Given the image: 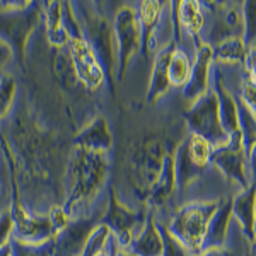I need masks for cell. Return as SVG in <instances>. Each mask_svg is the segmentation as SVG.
<instances>
[{
    "label": "cell",
    "instance_id": "17",
    "mask_svg": "<svg viewBox=\"0 0 256 256\" xmlns=\"http://www.w3.org/2000/svg\"><path fill=\"white\" fill-rule=\"evenodd\" d=\"M188 156H190V160H192L195 166H204V164L207 162L208 156H210V146L207 140H205V137H202V135H198V134H193L192 137H190Z\"/></svg>",
    "mask_w": 256,
    "mask_h": 256
},
{
    "label": "cell",
    "instance_id": "8",
    "mask_svg": "<svg viewBox=\"0 0 256 256\" xmlns=\"http://www.w3.org/2000/svg\"><path fill=\"white\" fill-rule=\"evenodd\" d=\"M144 217L140 214L130 212L125 205H122L116 195L114 186H110L108 205H106L104 216L101 218V224H104L110 229L111 236L114 238L116 244L123 250H128L132 241L135 239L137 226L142 224Z\"/></svg>",
    "mask_w": 256,
    "mask_h": 256
},
{
    "label": "cell",
    "instance_id": "16",
    "mask_svg": "<svg viewBox=\"0 0 256 256\" xmlns=\"http://www.w3.org/2000/svg\"><path fill=\"white\" fill-rule=\"evenodd\" d=\"M111 238L113 236H111L108 227L99 222V226L92 230V234H90L88 242H86V248H84V251H82V256H96L99 253H102V251H106Z\"/></svg>",
    "mask_w": 256,
    "mask_h": 256
},
{
    "label": "cell",
    "instance_id": "4",
    "mask_svg": "<svg viewBox=\"0 0 256 256\" xmlns=\"http://www.w3.org/2000/svg\"><path fill=\"white\" fill-rule=\"evenodd\" d=\"M14 7L0 9V41L7 44L19 64L24 65L26 48L31 34L43 20V7L36 2L12 4Z\"/></svg>",
    "mask_w": 256,
    "mask_h": 256
},
{
    "label": "cell",
    "instance_id": "5",
    "mask_svg": "<svg viewBox=\"0 0 256 256\" xmlns=\"http://www.w3.org/2000/svg\"><path fill=\"white\" fill-rule=\"evenodd\" d=\"M12 217H14V239L26 244H43L53 241L56 230L52 224L48 212L40 214L20 202L19 190L12 188Z\"/></svg>",
    "mask_w": 256,
    "mask_h": 256
},
{
    "label": "cell",
    "instance_id": "13",
    "mask_svg": "<svg viewBox=\"0 0 256 256\" xmlns=\"http://www.w3.org/2000/svg\"><path fill=\"white\" fill-rule=\"evenodd\" d=\"M178 19L190 34H198L204 28V16L196 2H181L178 7Z\"/></svg>",
    "mask_w": 256,
    "mask_h": 256
},
{
    "label": "cell",
    "instance_id": "18",
    "mask_svg": "<svg viewBox=\"0 0 256 256\" xmlns=\"http://www.w3.org/2000/svg\"><path fill=\"white\" fill-rule=\"evenodd\" d=\"M14 238V217L10 207L0 212V250L10 244Z\"/></svg>",
    "mask_w": 256,
    "mask_h": 256
},
{
    "label": "cell",
    "instance_id": "10",
    "mask_svg": "<svg viewBox=\"0 0 256 256\" xmlns=\"http://www.w3.org/2000/svg\"><path fill=\"white\" fill-rule=\"evenodd\" d=\"M44 32L52 48H67L68 32L64 26V2H43Z\"/></svg>",
    "mask_w": 256,
    "mask_h": 256
},
{
    "label": "cell",
    "instance_id": "20",
    "mask_svg": "<svg viewBox=\"0 0 256 256\" xmlns=\"http://www.w3.org/2000/svg\"><path fill=\"white\" fill-rule=\"evenodd\" d=\"M0 256H12L10 253V244L7 248H4V250H0Z\"/></svg>",
    "mask_w": 256,
    "mask_h": 256
},
{
    "label": "cell",
    "instance_id": "15",
    "mask_svg": "<svg viewBox=\"0 0 256 256\" xmlns=\"http://www.w3.org/2000/svg\"><path fill=\"white\" fill-rule=\"evenodd\" d=\"M10 253L12 256H55V241H48L43 244H26L12 238Z\"/></svg>",
    "mask_w": 256,
    "mask_h": 256
},
{
    "label": "cell",
    "instance_id": "19",
    "mask_svg": "<svg viewBox=\"0 0 256 256\" xmlns=\"http://www.w3.org/2000/svg\"><path fill=\"white\" fill-rule=\"evenodd\" d=\"M14 53L7 44H0V76H4V68L7 67V64L12 60Z\"/></svg>",
    "mask_w": 256,
    "mask_h": 256
},
{
    "label": "cell",
    "instance_id": "2",
    "mask_svg": "<svg viewBox=\"0 0 256 256\" xmlns=\"http://www.w3.org/2000/svg\"><path fill=\"white\" fill-rule=\"evenodd\" d=\"M64 26L68 32L67 52L77 79L88 92H96L104 86L106 74L98 55L82 34L80 22L74 12L72 2H64Z\"/></svg>",
    "mask_w": 256,
    "mask_h": 256
},
{
    "label": "cell",
    "instance_id": "14",
    "mask_svg": "<svg viewBox=\"0 0 256 256\" xmlns=\"http://www.w3.org/2000/svg\"><path fill=\"white\" fill-rule=\"evenodd\" d=\"M16 96H18V80L14 76L4 74L0 77V123L10 116L14 110Z\"/></svg>",
    "mask_w": 256,
    "mask_h": 256
},
{
    "label": "cell",
    "instance_id": "1",
    "mask_svg": "<svg viewBox=\"0 0 256 256\" xmlns=\"http://www.w3.org/2000/svg\"><path fill=\"white\" fill-rule=\"evenodd\" d=\"M110 158L74 146L67 160V196L62 207L70 218L88 214L96 205L110 178Z\"/></svg>",
    "mask_w": 256,
    "mask_h": 256
},
{
    "label": "cell",
    "instance_id": "3",
    "mask_svg": "<svg viewBox=\"0 0 256 256\" xmlns=\"http://www.w3.org/2000/svg\"><path fill=\"white\" fill-rule=\"evenodd\" d=\"M76 6H79L74 7V12L80 22L82 34L98 55L104 68L106 79L110 80V88L113 90L114 76H116V41H114L113 22L96 9L94 4L76 2Z\"/></svg>",
    "mask_w": 256,
    "mask_h": 256
},
{
    "label": "cell",
    "instance_id": "22",
    "mask_svg": "<svg viewBox=\"0 0 256 256\" xmlns=\"http://www.w3.org/2000/svg\"><path fill=\"white\" fill-rule=\"evenodd\" d=\"M0 77H2V76H0Z\"/></svg>",
    "mask_w": 256,
    "mask_h": 256
},
{
    "label": "cell",
    "instance_id": "12",
    "mask_svg": "<svg viewBox=\"0 0 256 256\" xmlns=\"http://www.w3.org/2000/svg\"><path fill=\"white\" fill-rule=\"evenodd\" d=\"M192 79V65L186 53L181 50H171L168 58V80L172 88H183Z\"/></svg>",
    "mask_w": 256,
    "mask_h": 256
},
{
    "label": "cell",
    "instance_id": "11",
    "mask_svg": "<svg viewBox=\"0 0 256 256\" xmlns=\"http://www.w3.org/2000/svg\"><path fill=\"white\" fill-rule=\"evenodd\" d=\"M128 250L132 251L135 256H160L164 251V239L159 234L158 227L154 226V222L148 220L146 229L142 230L138 238H135L132 241V244Z\"/></svg>",
    "mask_w": 256,
    "mask_h": 256
},
{
    "label": "cell",
    "instance_id": "7",
    "mask_svg": "<svg viewBox=\"0 0 256 256\" xmlns=\"http://www.w3.org/2000/svg\"><path fill=\"white\" fill-rule=\"evenodd\" d=\"M114 41H116V79H123L130 60L140 48V26L137 12L132 7H123L113 20Z\"/></svg>",
    "mask_w": 256,
    "mask_h": 256
},
{
    "label": "cell",
    "instance_id": "9",
    "mask_svg": "<svg viewBox=\"0 0 256 256\" xmlns=\"http://www.w3.org/2000/svg\"><path fill=\"white\" fill-rule=\"evenodd\" d=\"M74 146L94 152H108L113 148V135L104 116H94L74 137Z\"/></svg>",
    "mask_w": 256,
    "mask_h": 256
},
{
    "label": "cell",
    "instance_id": "21",
    "mask_svg": "<svg viewBox=\"0 0 256 256\" xmlns=\"http://www.w3.org/2000/svg\"><path fill=\"white\" fill-rule=\"evenodd\" d=\"M0 44H4V43H2V41H0Z\"/></svg>",
    "mask_w": 256,
    "mask_h": 256
},
{
    "label": "cell",
    "instance_id": "6",
    "mask_svg": "<svg viewBox=\"0 0 256 256\" xmlns=\"http://www.w3.org/2000/svg\"><path fill=\"white\" fill-rule=\"evenodd\" d=\"M108 198L102 204L96 205L88 214H82L70 218L68 226L56 234L55 241V256H82L89 236L96 229L104 216Z\"/></svg>",
    "mask_w": 256,
    "mask_h": 256
}]
</instances>
